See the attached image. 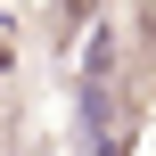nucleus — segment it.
Returning a JSON list of instances; mask_svg holds the SVG:
<instances>
[{
    "label": "nucleus",
    "instance_id": "nucleus-1",
    "mask_svg": "<svg viewBox=\"0 0 156 156\" xmlns=\"http://www.w3.org/2000/svg\"><path fill=\"white\" fill-rule=\"evenodd\" d=\"M90 156H123V140H115V132H99V140H90Z\"/></svg>",
    "mask_w": 156,
    "mask_h": 156
}]
</instances>
